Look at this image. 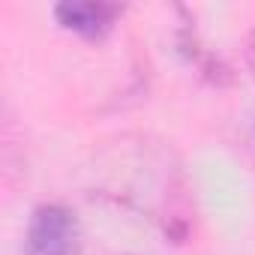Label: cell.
I'll return each instance as SVG.
<instances>
[{
    "label": "cell",
    "mask_w": 255,
    "mask_h": 255,
    "mask_svg": "<svg viewBox=\"0 0 255 255\" xmlns=\"http://www.w3.org/2000/svg\"><path fill=\"white\" fill-rule=\"evenodd\" d=\"M75 219L63 204H39L27 225L30 255H69L75 246Z\"/></svg>",
    "instance_id": "obj_1"
},
{
    "label": "cell",
    "mask_w": 255,
    "mask_h": 255,
    "mask_svg": "<svg viewBox=\"0 0 255 255\" xmlns=\"http://www.w3.org/2000/svg\"><path fill=\"white\" fill-rule=\"evenodd\" d=\"M117 6L114 3H105V0H63V3L54 6V15L57 21L84 36V39H99L111 30L114 18H117Z\"/></svg>",
    "instance_id": "obj_2"
},
{
    "label": "cell",
    "mask_w": 255,
    "mask_h": 255,
    "mask_svg": "<svg viewBox=\"0 0 255 255\" xmlns=\"http://www.w3.org/2000/svg\"><path fill=\"white\" fill-rule=\"evenodd\" d=\"M246 60H249V69L255 75V30L249 33V42H246Z\"/></svg>",
    "instance_id": "obj_3"
}]
</instances>
